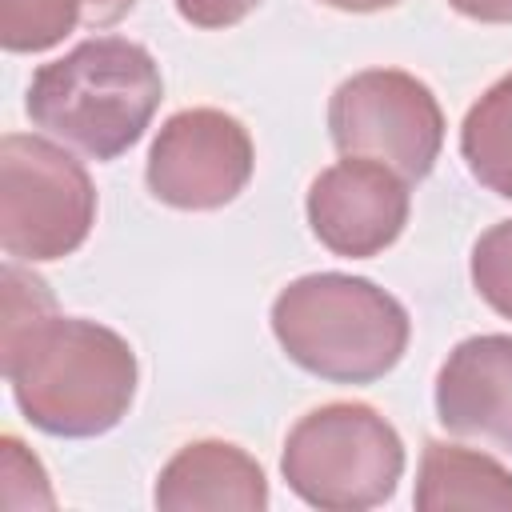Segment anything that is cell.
<instances>
[{
    "mask_svg": "<svg viewBox=\"0 0 512 512\" xmlns=\"http://www.w3.org/2000/svg\"><path fill=\"white\" fill-rule=\"evenodd\" d=\"M328 132L340 156H368L404 180H424L444 144V112L412 72L368 68L332 92Z\"/></svg>",
    "mask_w": 512,
    "mask_h": 512,
    "instance_id": "8992f818",
    "label": "cell"
},
{
    "mask_svg": "<svg viewBox=\"0 0 512 512\" xmlns=\"http://www.w3.org/2000/svg\"><path fill=\"white\" fill-rule=\"evenodd\" d=\"M268 504V484L260 464L224 440H196L180 448L160 480H156V508L164 512H196V508H232V512H260Z\"/></svg>",
    "mask_w": 512,
    "mask_h": 512,
    "instance_id": "30bf717a",
    "label": "cell"
},
{
    "mask_svg": "<svg viewBox=\"0 0 512 512\" xmlns=\"http://www.w3.org/2000/svg\"><path fill=\"white\" fill-rule=\"evenodd\" d=\"M460 156L488 192L512 200V72L500 76L468 108L460 128Z\"/></svg>",
    "mask_w": 512,
    "mask_h": 512,
    "instance_id": "4fadbf2b",
    "label": "cell"
},
{
    "mask_svg": "<svg viewBox=\"0 0 512 512\" xmlns=\"http://www.w3.org/2000/svg\"><path fill=\"white\" fill-rule=\"evenodd\" d=\"M96 220V188L80 160L40 136L0 144V244L12 260H60L76 252Z\"/></svg>",
    "mask_w": 512,
    "mask_h": 512,
    "instance_id": "5b68a950",
    "label": "cell"
},
{
    "mask_svg": "<svg viewBox=\"0 0 512 512\" xmlns=\"http://www.w3.org/2000/svg\"><path fill=\"white\" fill-rule=\"evenodd\" d=\"M280 472L288 488L328 512L384 504L404 472L396 428L368 404H324L296 420L284 440Z\"/></svg>",
    "mask_w": 512,
    "mask_h": 512,
    "instance_id": "277c9868",
    "label": "cell"
},
{
    "mask_svg": "<svg viewBox=\"0 0 512 512\" xmlns=\"http://www.w3.org/2000/svg\"><path fill=\"white\" fill-rule=\"evenodd\" d=\"M448 4L480 24H512V0H448Z\"/></svg>",
    "mask_w": 512,
    "mask_h": 512,
    "instance_id": "e0dca14e",
    "label": "cell"
},
{
    "mask_svg": "<svg viewBox=\"0 0 512 512\" xmlns=\"http://www.w3.org/2000/svg\"><path fill=\"white\" fill-rule=\"evenodd\" d=\"M472 284L480 300L512 320V220L492 224L472 248Z\"/></svg>",
    "mask_w": 512,
    "mask_h": 512,
    "instance_id": "9a60e30c",
    "label": "cell"
},
{
    "mask_svg": "<svg viewBox=\"0 0 512 512\" xmlns=\"http://www.w3.org/2000/svg\"><path fill=\"white\" fill-rule=\"evenodd\" d=\"M36 508H56V496L48 488V476L40 460L16 440H0V512H36Z\"/></svg>",
    "mask_w": 512,
    "mask_h": 512,
    "instance_id": "5bb4252c",
    "label": "cell"
},
{
    "mask_svg": "<svg viewBox=\"0 0 512 512\" xmlns=\"http://www.w3.org/2000/svg\"><path fill=\"white\" fill-rule=\"evenodd\" d=\"M328 8H340V12H380V8H392L400 0H320Z\"/></svg>",
    "mask_w": 512,
    "mask_h": 512,
    "instance_id": "ac0fdd59",
    "label": "cell"
},
{
    "mask_svg": "<svg viewBox=\"0 0 512 512\" xmlns=\"http://www.w3.org/2000/svg\"><path fill=\"white\" fill-rule=\"evenodd\" d=\"M164 80L148 48L96 36L44 64L28 84V116L88 160H116L152 124Z\"/></svg>",
    "mask_w": 512,
    "mask_h": 512,
    "instance_id": "7a4b0ae2",
    "label": "cell"
},
{
    "mask_svg": "<svg viewBox=\"0 0 512 512\" xmlns=\"http://www.w3.org/2000/svg\"><path fill=\"white\" fill-rule=\"evenodd\" d=\"M136 0H0V44L8 52H44L72 28H108Z\"/></svg>",
    "mask_w": 512,
    "mask_h": 512,
    "instance_id": "7c38bea8",
    "label": "cell"
},
{
    "mask_svg": "<svg viewBox=\"0 0 512 512\" xmlns=\"http://www.w3.org/2000/svg\"><path fill=\"white\" fill-rule=\"evenodd\" d=\"M416 508L420 512H452V508L512 512V472H504L484 452L432 440L420 460Z\"/></svg>",
    "mask_w": 512,
    "mask_h": 512,
    "instance_id": "8fae6325",
    "label": "cell"
},
{
    "mask_svg": "<svg viewBox=\"0 0 512 512\" xmlns=\"http://www.w3.org/2000/svg\"><path fill=\"white\" fill-rule=\"evenodd\" d=\"M252 136L220 108H184L152 140L148 188L160 204L212 212L232 204L252 180Z\"/></svg>",
    "mask_w": 512,
    "mask_h": 512,
    "instance_id": "52a82bcc",
    "label": "cell"
},
{
    "mask_svg": "<svg viewBox=\"0 0 512 512\" xmlns=\"http://www.w3.org/2000/svg\"><path fill=\"white\" fill-rule=\"evenodd\" d=\"M436 416L448 432L512 452V336H472L436 376Z\"/></svg>",
    "mask_w": 512,
    "mask_h": 512,
    "instance_id": "9c48e42d",
    "label": "cell"
},
{
    "mask_svg": "<svg viewBox=\"0 0 512 512\" xmlns=\"http://www.w3.org/2000/svg\"><path fill=\"white\" fill-rule=\"evenodd\" d=\"M272 332L292 364L332 384H372L408 348V312L364 276L316 272L272 304Z\"/></svg>",
    "mask_w": 512,
    "mask_h": 512,
    "instance_id": "3957f363",
    "label": "cell"
},
{
    "mask_svg": "<svg viewBox=\"0 0 512 512\" xmlns=\"http://www.w3.org/2000/svg\"><path fill=\"white\" fill-rule=\"evenodd\" d=\"M312 236L348 260L384 252L408 224V180L380 160L344 156L308 188Z\"/></svg>",
    "mask_w": 512,
    "mask_h": 512,
    "instance_id": "ba28073f",
    "label": "cell"
},
{
    "mask_svg": "<svg viewBox=\"0 0 512 512\" xmlns=\"http://www.w3.org/2000/svg\"><path fill=\"white\" fill-rule=\"evenodd\" d=\"M0 364L24 420L48 436H100L128 416L136 356L96 320L56 308L0 336Z\"/></svg>",
    "mask_w": 512,
    "mask_h": 512,
    "instance_id": "6da1fadb",
    "label": "cell"
},
{
    "mask_svg": "<svg viewBox=\"0 0 512 512\" xmlns=\"http://www.w3.org/2000/svg\"><path fill=\"white\" fill-rule=\"evenodd\" d=\"M260 0H176V12L196 28H232Z\"/></svg>",
    "mask_w": 512,
    "mask_h": 512,
    "instance_id": "2e32d148",
    "label": "cell"
}]
</instances>
